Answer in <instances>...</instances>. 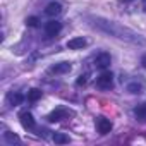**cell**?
I'll return each mask as SVG.
<instances>
[{
	"mask_svg": "<svg viewBox=\"0 0 146 146\" xmlns=\"http://www.w3.org/2000/svg\"><path fill=\"white\" fill-rule=\"evenodd\" d=\"M90 21L98 31H102L108 36H113L117 40H122V41L136 45V46H146V38L141 33H137L120 23H115V21H110L105 17H90Z\"/></svg>",
	"mask_w": 146,
	"mask_h": 146,
	"instance_id": "1",
	"label": "cell"
},
{
	"mask_svg": "<svg viewBox=\"0 0 146 146\" xmlns=\"http://www.w3.org/2000/svg\"><path fill=\"white\" fill-rule=\"evenodd\" d=\"M96 84L102 90H110L113 86V76H112V72H102V74L98 76V79H96Z\"/></svg>",
	"mask_w": 146,
	"mask_h": 146,
	"instance_id": "2",
	"label": "cell"
},
{
	"mask_svg": "<svg viewBox=\"0 0 146 146\" xmlns=\"http://www.w3.org/2000/svg\"><path fill=\"white\" fill-rule=\"evenodd\" d=\"M95 64H96V67H98V69H107V67H110L112 58H110V55H108V53L102 52V53H98V55H96Z\"/></svg>",
	"mask_w": 146,
	"mask_h": 146,
	"instance_id": "3",
	"label": "cell"
},
{
	"mask_svg": "<svg viewBox=\"0 0 146 146\" xmlns=\"http://www.w3.org/2000/svg\"><path fill=\"white\" fill-rule=\"evenodd\" d=\"M127 91H129L131 95H139V93H143V91H144V81H143V79H134V81H131V83L127 84Z\"/></svg>",
	"mask_w": 146,
	"mask_h": 146,
	"instance_id": "4",
	"label": "cell"
},
{
	"mask_svg": "<svg viewBox=\"0 0 146 146\" xmlns=\"http://www.w3.org/2000/svg\"><path fill=\"white\" fill-rule=\"evenodd\" d=\"M60 29H62V24H60L58 21H50V23L45 24V33H46V36H55V35L60 33Z\"/></svg>",
	"mask_w": 146,
	"mask_h": 146,
	"instance_id": "5",
	"label": "cell"
},
{
	"mask_svg": "<svg viewBox=\"0 0 146 146\" xmlns=\"http://www.w3.org/2000/svg\"><path fill=\"white\" fill-rule=\"evenodd\" d=\"M86 43H88V41H86L83 36H79V38H72V40L67 41V48H70V50H81V48L86 46Z\"/></svg>",
	"mask_w": 146,
	"mask_h": 146,
	"instance_id": "6",
	"label": "cell"
},
{
	"mask_svg": "<svg viewBox=\"0 0 146 146\" xmlns=\"http://www.w3.org/2000/svg\"><path fill=\"white\" fill-rule=\"evenodd\" d=\"M96 127H98V132L100 134H108L110 131H112V122L108 120V119H98L96 120Z\"/></svg>",
	"mask_w": 146,
	"mask_h": 146,
	"instance_id": "7",
	"label": "cell"
},
{
	"mask_svg": "<svg viewBox=\"0 0 146 146\" xmlns=\"http://www.w3.org/2000/svg\"><path fill=\"white\" fill-rule=\"evenodd\" d=\"M60 12H62V5H60L58 2H52V4H48L46 9H45V14H46L48 17H55V16H58Z\"/></svg>",
	"mask_w": 146,
	"mask_h": 146,
	"instance_id": "8",
	"label": "cell"
},
{
	"mask_svg": "<svg viewBox=\"0 0 146 146\" xmlns=\"http://www.w3.org/2000/svg\"><path fill=\"white\" fill-rule=\"evenodd\" d=\"M19 119H21V124H23L24 129H33V127H35V119H33V115H31L29 112L21 113Z\"/></svg>",
	"mask_w": 146,
	"mask_h": 146,
	"instance_id": "9",
	"label": "cell"
},
{
	"mask_svg": "<svg viewBox=\"0 0 146 146\" xmlns=\"http://www.w3.org/2000/svg\"><path fill=\"white\" fill-rule=\"evenodd\" d=\"M52 72H55V74H65V72L70 70V62H58L55 65H52L50 69Z\"/></svg>",
	"mask_w": 146,
	"mask_h": 146,
	"instance_id": "10",
	"label": "cell"
},
{
	"mask_svg": "<svg viewBox=\"0 0 146 146\" xmlns=\"http://www.w3.org/2000/svg\"><path fill=\"white\" fill-rule=\"evenodd\" d=\"M23 100H24V96L21 95V93H9L7 95V102H9V105H12V107H17V105H21L23 103Z\"/></svg>",
	"mask_w": 146,
	"mask_h": 146,
	"instance_id": "11",
	"label": "cell"
},
{
	"mask_svg": "<svg viewBox=\"0 0 146 146\" xmlns=\"http://www.w3.org/2000/svg\"><path fill=\"white\" fill-rule=\"evenodd\" d=\"M65 117H67V112L62 110V108H57L55 112H52V113L48 115V120H50V122H58V120H62V119H65Z\"/></svg>",
	"mask_w": 146,
	"mask_h": 146,
	"instance_id": "12",
	"label": "cell"
},
{
	"mask_svg": "<svg viewBox=\"0 0 146 146\" xmlns=\"http://www.w3.org/2000/svg\"><path fill=\"white\" fill-rule=\"evenodd\" d=\"M40 98H41V91H40V90H36V88H35V90H31V91L28 93V100H29L31 103L38 102Z\"/></svg>",
	"mask_w": 146,
	"mask_h": 146,
	"instance_id": "13",
	"label": "cell"
},
{
	"mask_svg": "<svg viewBox=\"0 0 146 146\" xmlns=\"http://www.w3.org/2000/svg\"><path fill=\"white\" fill-rule=\"evenodd\" d=\"M134 113H136V117H137L139 120H146V105L137 107V108L134 110Z\"/></svg>",
	"mask_w": 146,
	"mask_h": 146,
	"instance_id": "14",
	"label": "cell"
},
{
	"mask_svg": "<svg viewBox=\"0 0 146 146\" xmlns=\"http://www.w3.org/2000/svg\"><path fill=\"white\" fill-rule=\"evenodd\" d=\"M4 139L9 143V144H14V143H19V137L14 134V132H4Z\"/></svg>",
	"mask_w": 146,
	"mask_h": 146,
	"instance_id": "15",
	"label": "cell"
},
{
	"mask_svg": "<svg viewBox=\"0 0 146 146\" xmlns=\"http://www.w3.org/2000/svg\"><path fill=\"white\" fill-rule=\"evenodd\" d=\"M53 141H55L57 144H67V143H69V136H65V134H60V132H58V134H55V136H53Z\"/></svg>",
	"mask_w": 146,
	"mask_h": 146,
	"instance_id": "16",
	"label": "cell"
},
{
	"mask_svg": "<svg viewBox=\"0 0 146 146\" xmlns=\"http://www.w3.org/2000/svg\"><path fill=\"white\" fill-rule=\"evenodd\" d=\"M38 23H40V21H38V17H35V16H31V17H28V19H26V24H28V26H31V28H36V26H38Z\"/></svg>",
	"mask_w": 146,
	"mask_h": 146,
	"instance_id": "17",
	"label": "cell"
},
{
	"mask_svg": "<svg viewBox=\"0 0 146 146\" xmlns=\"http://www.w3.org/2000/svg\"><path fill=\"white\" fill-rule=\"evenodd\" d=\"M86 78H88V76H81V78L78 79V84H84V83H86Z\"/></svg>",
	"mask_w": 146,
	"mask_h": 146,
	"instance_id": "18",
	"label": "cell"
},
{
	"mask_svg": "<svg viewBox=\"0 0 146 146\" xmlns=\"http://www.w3.org/2000/svg\"><path fill=\"white\" fill-rule=\"evenodd\" d=\"M141 64H143V67H146V53L141 57Z\"/></svg>",
	"mask_w": 146,
	"mask_h": 146,
	"instance_id": "19",
	"label": "cell"
},
{
	"mask_svg": "<svg viewBox=\"0 0 146 146\" xmlns=\"http://www.w3.org/2000/svg\"><path fill=\"white\" fill-rule=\"evenodd\" d=\"M144 9H146V0H144Z\"/></svg>",
	"mask_w": 146,
	"mask_h": 146,
	"instance_id": "20",
	"label": "cell"
},
{
	"mask_svg": "<svg viewBox=\"0 0 146 146\" xmlns=\"http://www.w3.org/2000/svg\"><path fill=\"white\" fill-rule=\"evenodd\" d=\"M125 2H131V0H125Z\"/></svg>",
	"mask_w": 146,
	"mask_h": 146,
	"instance_id": "21",
	"label": "cell"
}]
</instances>
